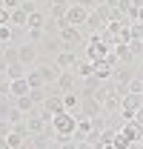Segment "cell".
<instances>
[{
    "mask_svg": "<svg viewBox=\"0 0 143 149\" xmlns=\"http://www.w3.org/2000/svg\"><path fill=\"white\" fill-rule=\"evenodd\" d=\"M74 72H77V77H92V74H94V63H92V60H80V63L74 66Z\"/></svg>",
    "mask_w": 143,
    "mask_h": 149,
    "instance_id": "22",
    "label": "cell"
},
{
    "mask_svg": "<svg viewBox=\"0 0 143 149\" xmlns=\"http://www.w3.org/2000/svg\"><path fill=\"white\" fill-rule=\"evenodd\" d=\"M49 126L54 129L57 138H72L74 129H77V115L74 112H57V115H52V123Z\"/></svg>",
    "mask_w": 143,
    "mask_h": 149,
    "instance_id": "1",
    "label": "cell"
},
{
    "mask_svg": "<svg viewBox=\"0 0 143 149\" xmlns=\"http://www.w3.org/2000/svg\"><path fill=\"white\" fill-rule=\"evenodd\" d=\"M0 55L6 57L9 63H17V60H20V57H17V46H15V43H6V46H0Z\"/></svg>",
    "mask_w": 143,
    "mask_h": 149,
    "instance_id": "23",
    "label": "cell"
},
{
    "mask_svg": "<svg viewBox=\"0 0 143 149\" xmlns=\"http://www.w3.org/2000/svg\"><path fill=\"white\" fill-rule=\"evenodd\" d=\"M12 26L15 29H26L29 26V12L20 6V9H12Z\"/></svg>",
    "mask_w": 143,
    "mask_h": 149,
    "instance_id": "20",
    "label": "cell"
},
{
    "mask_svg": "<svg viewBox=\"0 0 143 149\" xmlns=\"http://www.w3.org/2000/svg\"><path fill=\"white\" fill-rule=\"evenodd\" d=\"M112 52H115V55H117V66H129V63H132V49H129V43H115V46H112Z\"/></svg>",
    "mask_w": 143,
    "mask_h": 149,
    "instance_id": "13",
    "label": "cell"
},
{
    "mask_svg": "<svg viewBox=\"0 0 143 149\" xmlns=\"http://www.w3.org/2000/svg\"><path fill=\"white\" fill-rule=\"evenodd\" d=\"M3 86H9V77H6V72H0V89Z\"/></svg>",
    "mask_w": 143,
    "mask_h": 149,
    "instance_id": "39",
    "label": "cell"
},
{
    "mask_svg": "<svg viewBox=\"0 0 143 149\" xmlns=\"http://www.w3.org/2000/svg\"><path fill=\"white\" fill-rule=\"evenodd\" d=\"M66 26V20H57V17H46V23H43V32L46 35H60V29Z\"/></svg>",
    "mask_w": 143,
    "mask_h": 149,
    "instance_id": "21",
    "label": "cell"
},
{
    "mask_svg": "<svg viewBox=\"0 0 143 149\" xmlns=\"http://www.w3.org/2000/svg\"><path fill=\"white\" fill-rule=\"evenodd\" d=\"M49 17L63 20V17H66V6H54V3H52V12H49Z\"/></svg>",
    "mask_w": 143,
    "mask_h": 149,
    "instance_id": "34",
    "label": "cell"
},
{
    "mask_svg": "<svg viewBox=\"0 0 143 149\" xmlns=\"http://www.w3.org/2000/svg\"><path fill=\"white\" fill-rule=\"evenodd\" d=\"M29 80L26 77H20V80H9V95L12 97H23V95H29Z\"/></svg>",
    "mask_w": 143,
    "mask_h": 149,
    "instance_id": "16",
    "label": "cell"
},
{
    "mask_svg": "<svg viewBox=\"0 0 143 149\" xmlns=\"http://www.w3.org/2000/svg\"><path fill=\"white\" fill-rule=\"evenodd\" d=\"M6 141H9V149H23V143H26V138H23V135H17V132H12Z\"/></svg>",
    "mask_w": 143,
    "mask_h": 149,
    "instance_id": "29",
    "label": "cell"
},
{
    "mask_svg": "<svg viewBox=\"0 0 143 149\" xmlns=\"http://www.w3.org/2000/svg\"><path fill=\"white\" fill-rule=\"evenodd\" d=\"M74 77H77L74 72H60V77H57V83H54V86L60 89V95H66V92H80V89L74 86Z\"/></svg>",
    "mask_w": 143,
    "mask_h": 149,
    "instance_id": "9",
    "label": "cell"
},
{
    "mask_svg": "<svg viewBox=\"0 0 143 149\" xmlns=\"http://www.w3.org/2000/svg\"><path fill=\"white\" fill-rule=\"evenodd\" d=\"M135 120H137V123H140V126H143V106H140V109H137V112H135Z\"/></svg>",
    "mask_w": 143,
    "mask_h": 149,
    "instance_id": "38",
    "label": "cell"
},
{
    "mask_svg": "<svg viewBox=\"0 0 143 149\" xmlns=\"http://www.w3.org/2000/svg\"><path fill=\"white\" fill-rule=\"evenodd\" d=\"M46 17H49V15H43V12H35V15H29V26H26V29H43Z\"/></svg>",
    "mask_w": 143,
    "mask_h": 149,
    "instance_id": "26",
    "label": "cell"
},
{
    "mask_svg": "<svg viewBox=\"0 0 143 149\" xmlns=\"http://www.w3.org/2000/svg\"><path fill=\"white\" fill-rule=\"evenodd\" d=\"M112 74H115V63H112L109 57H106V60H97V63H94V77H97L100 83H103V80H109Z\"/></svg>",
    "mask_w": 143,
    "mask_h": 149,
    "instance_id": "10",
    "label": "cell"
},
{
    "mask_svg": "<svg viewBox=\"0 0 143 149\" xmlns=\"http://www.w3.org/2000/svg\"><path fill=\"white\" fill-rule=\"evenodd\" d=\"M80 103H83V95L80 92H66L63 95V109L66 112H74V115H77V112H80Z\"/></svg>",
    "mask_w": 143,
    "mask_h": 149,
    "instance_id": "14",
    "label": "cell"
},
{
    "mask_svg": "<svg viewBox=\"0 0 143 149\" xmlns=\"http://www.w3.org/2000/svg\"><path fill=\"white\" fill-rule=\"evenodd\" d=\"M120 132H123V135L132 141V143H143V126L137 123V120H123Z\"/></svg>",
    "mask_w": 143,
    "mask_h": 149,
    "instance_id": "6",
    "label": "cell"
},
{
    "mask_svg": "<svg viewBox=\"0 0 143 149\" xmlns=\"http://www.w3.org/2000/svg\"><path fill=\"white\" fill-rule=\"evenodd\" d=\"M66 26H86V20H89V9H83V6H77V3H72L69 9H66Z\"/></svg>",
    "mask_w": 143,
    "mask_h": 149,
    "instance_id": "3",
    "label": "cell"
},
{
    "mask_svg": "<svg viewBox=\"0 0 143 149\" xmlns=\"http://www.w3.org/2000/svg\"><path fill=\"white\" fill-rule=\"evenodd\" d=\"M43 37H46V32H43V29H29V43H40Z\"/></svg>",
    "mask_w": 143,
    "mask_h": 149,
    "instance_id": "33",
    "label": "cell"
},
{
    "mask_svg": "<svg viewBox=\"0 0 143 149\" xmlns=\"http://www.w3.org/2000/svg\"><path fill=\"white\" fill-rule=\"evenodd\" d=\"M43 49H46V52H52V55L57 57L60 52H63V49H66V46H63L60 35H46V37H43Z\"/></svg>",
    "mask_w": 143,
    "mask_h": 149,
    "instance_id": "15",
    "label": "cell"
},
{
    "mask_svg": "<svg viewBox=\"0 0 143 149\" xmlns=\"http://www.w3.org/2000/svg\"><path fill=\"white\" fill-rule=\"evenodd\" d=\"M140 89H143V77H132V83L126 86V95L132 92V95H140Z\"/></svg>",
    "mask_w": 143,
    "mask_h": 149,
    "instance_id": "30",
    "label": "cell"
},
{
    "mask_svg": "<svg viewBox=\"0 0 143 149\" xmlns=\"http://www.w3.org/2000/svg\"><path fill=\"white\" fill-rule=\"evenodd\" d=\"M37 74H40V77H43V83H57V77H60V66H57V63H40V66H37Z\"/></svg>",
    "mask_w": 143,
    "mask_h": 149,
    "instance_id": "8",
    "label": "cell"
},
{
    "mask_svg": "<svg viewBox=\"0 0 143 149\" xmlns=\"http://www.w3.org/2000/svg\"><path fill=\"white\" fill-rule=\"evenodd\" d=\"M129 49H132V55H143V43L137 40V37H135V40L129 43Z\"/></svg>",
    "mask_w": 143,
    "mask_h": 149,
    "instance_id": "35",
    "label": "cell"
},
{
    "mask_svg": "<svg viewBox=\"0 0 143 149\" xmlns=\"http://www.w3.org/2000/svg\"><path fill=\"white\" fill-rule=\"evenodd\" d=\"M6 66H9V60H6V57L0 55V72H6Z\"/></svg>",
    "mask_w": 143,
    "mask_h": 149,
    "instance_id": "40",
    "label": "cell"
},
{
    "mask_svg": "<svg viewBox=\"0 0 143 149\" xmlns=\"http://www.w3.org/2000/svg\"><path fill=\"white\" fill-rule=\"evenodd\" d=\"M52 3H54V6H66V9H69V6L74 3V0H52Z\"/></svg>",
    "mask_w": 143,
    "mask_h": 149,
    "instance_id": "37",
    "label": "cell"
},
{
    "mask_svg": "<svg viewBox=\"0 0 143 149\" xmlns=\"http://www.w3.org/2000/svg\"><path fill=\"white\" fill-rule=\"evenodd\" d=\"M83 29H89L92 35H103V32H106V20L100 17L97 12H89V20H86V26H83Z\"/></svg>",
    "mask_w": 143,
    "mask_h": 149,
    "instance_id": "11",
    "label": "cell"
},
{
    "mask_svg": "<svg viewBox=\"0 0 143 149\" xmlns=\"http://www.w3.org/2000/svg\"><path fill=\"white\" fill-rule=\"evenodd\" d=\"M43 112H49V115L66 112V109H63V95H52V97H46V100H43Z\"/></svg>",
    "mask_w": 143,
    "mask_h": 149,
    "instance_id": "17",
    "label": "cell"
},
{
    "mask_svg": "<svg viewBox=\"0 0 143 149\" xmlns=\"http://www.w3.org/2000/svg\"><path fill=\"white\" fill-rule=\"evenodd\" d=\"M26 80H29V89H43V86H46V83H43V77L37 74V69L26 74Z\"/></svg>",
    "mask_w": 143,
    "mask_h": 149,
    "instance_id": "27",
    "label": "cell"
},
{
    "mask_svg": "<svg viewBox=\"0 0 143 149\" xmlns=\"http://www.w3.org/2000/svg\"><path fill=\"white\" fill-rule=\"evenodd\" d=\"M0 149H9V141L6 138H0Z\"/></svg>",
    "mask_w": 143,
    "mask_h": 149,
    "instance_id": "42",
    "label": "cell"
},
{
    "mask_svg": "<svg viewBox=\"0 0 143 149\" xmlns=\"http://www.w3.org/2000/svg\"><path fill=\"white\" fill-rule=\"evenodd\" d=\"M109 52H112V46H109L100 35H92V37H89V43H86V60H92V63L106 60Z\"/></svg>",
    "mask_w": 143,
    "mask_h": 149,
    "instance_id": "2",
    "label": "cell"
},
{
    "mask_svg": "<svg viewBox=\"0 0 143 149\" xmlns=\"http://www.w3.org/2000/svg\"><path fill=\"white\" fill-rule=\"evenodd\" d=\"M54 63L60 66V72H74V66L80 63V57L74 55V49H63L60 55L54 57Z\"/></svg>",
    "mask_w": 143,
    "mask_h": 149,
    "instance_id": "5",
    "label": "cell"
},
{
    "mask_svg": "<svg viewBox=\"0 0 143 149\" xmlns=\"http://www.w3.org/2000/svg\"><path fill=\"white\" fill-rule=\"evenodd\" d=\"M26 74H29V66H23L20 60L6 66V77H9V80H20V77H26Z\"/></svg>",
    "mask_w": 143,
    "mask_h": 149,
    "instance_id": "19",
    "label": "cell"
},
{
    "mask_svg": "<svg viewBox=\"0 0 143 149\" xmlns=\"http://www.w3.org/2000/svg\"><path fill=\"white\" fill-rule=\"evenodd\" d=\"M23 3H40V0H23Z\"/></svg>",
    "mask_w": 143,
    "mask_h": 149,
    "instance_id": "43",
    "label": "cell"
},
{
    "mask_svg": "<svg viewBox=\"0 0 143 149\" xmlns=\"http://www.w3.org/2000/svg\"><path fill=\"white\" fill-rule=\"evenodd\" d=\"M12 132H15V123H12V120H3V118H0V138H9Z\"/></svg>",
    "mask_w": 143,
    "mask_h": 149,
    "instance_id": "32",
    "label": "cell"
},
{
    "mask_svg": "<svg viewBox=\"0 0 143 149\" xmlns=\"http://www.w3.org/2000/svg\"><path fill=\"white\" fill-rule=\"evenodd\" d=\"M15 106H17L23 115H29V112L35 109V103H32V97H29V95H23V97H15Z\"/></svg>",
    "mask_w": 143,
    "mask_h": 149,
    "instance_id": "25",
    "label": "cell"
},
{
    "mask_svg": "<svg viewBox=\"0 0 143 149\" xmlns=\"http://www.w3.org/2000/svg\"><path fill=\"white\" fill-rule=\"evenodd\" d=\"M43 3H46V0H43ZM49 3H52V0H49Z\"/></svg>",
    "mask_w": 143,
    "mask_h": 149,
    "instance_id": "44",
    "label": "cell"
},
{
    "mask_svg": "<svg viewBox=\"0 0 143 149\" xmlns=\"http://www.w3.org/2000/svg\"><path fill=\"white\" fill-rule=\"evenodd\" d=\"M112 143H115V149H129V146H132V141H129L120 129L115 132V141H112Z\"/></svg>",
    "mask_w": 143,
    "mask_h": 149,
    "instance_id": "28",
    "label": "cell"
},
{
    "mask_svg": "<svg viewBox=\"0 0 143 149\" xmlns=\"http://www.w3.org/2000/svg\"><path fill=\"white\" fill-rule=\"evenodd\" d=\"M135 23H143V6L137 9V20H135Z\"/></svg>",
    "mask_w": 143,
    "mask_h": 149,
    "instance_id": "41",
    "label": "cell"
},
{
    "mask_svg": "<svg viewBox=\"0 0 143 149\" xmlns=\"http://www.w3.org/2000/svg\"><path fill=\"white\" fill-rule=\"evenodd\" d=\"M17 57H20L23 66H32V63L37 60V46H35V43H29V40L20 43V46H17Z\"/></svg>",
    "mask_w": 143,
    "mask_h": 149,
    "instance_id": "7",
    "label": "cell"
},
{
    "mask_svg": "<svg viewBox=\"0 0 143 149\" xmlns=\"http://www.w3.org/2000/svg\"><path fill=\"white\" fill-rule=\"evenodd\" d=\"M80 109H83V112H80L83 118H97L103 106H100V100H97V97H83V103H80Z\"/></svg>",
    "mask_w": 143,
    "mask_h": 149,
    "instance_id": "12",
    "label": "cell"
},
{
    "mask_svg": "<svg viewBox=\"0 0 143 149\" xmlns=\"http://www.w3.org/2000/svg\"><path fill=\"white\" fill-rule=\"evenodd\" d=\"M60 40H63L66 49H74V46L83 43V32H80L77 26H63V29H60Z\"/></svg>",
    "mask_w": 143,
    "mask_h": 149,
    "instance_id": "4",
    "label": "cell"
},
{
    "mask_svg": "<svg viewBox=\"0 0 143 149\" xmlns=\"http://www.w3.org/2000/svg\"><path fill=\"white\" fill-rule=\"evenodd\" d=\"M29 97H32V103H35V106H43L46 92H43V89H32V92H29Z\"/></svg>",
    "mask_w": 143,
    "mask_h": 149,
    "instance_id": "31",
    "label": "cell"
},
{
    "mask_svg": "<svg viewBox=\"0 0 143 149\" xmlns=\"http://www.w3.org/2000/svg\"><path fill=\"white\" fill-rule=\"evenodd\" d=\"M17 32H20V29H15V26H0V46H6V43H12Z\"/></svg>",
    "mask_w": 143,
    "mask_h": 149,
    "instance_id": "24",
    "label": "cell"
},
{
    "mask_svg": "<svg viewBox=\"0 0 143 149\" xmlns=\"http://www.w3.org/2000/svg\"><path fill=\"white\" fill-rule=\"evenodd\" d=\"M100 3H106V0H100Z\"/></svg>",
    "mask_w": 143,
    "mask_h": 149,
    "instance_id": "45",
    "label": "cell"
},
{
    "mask_svg": "<svg viewBox=\"0 0 143 149\" xmlns=\"http://www.w3.org/2000/svg\"><path fill=\"white\" fill-rule=\"evenodd\" d=\"M3 6L12 12V9H20V6H23V0H3Z\"/></svg>",
    "mask_w": 143,
    "mask_h": 149,
    "instance_id": "36",
    "label": "cell"
},
{
    "mask_svg": "<svg viewBox=\"0 0 143 149\" xmlns=\"http://www.w3.org/2000/svg\"><path fill=\"white\" fill-rule=\"evenodd\" d=\"M140 95H143V89H140Z\"/></svg>",
    "mask_w": 143,
    "mask_h": 149,
    "instance_id": "46",
    "label": "cell"
},
{
    "mask_svg": "<svg viewBox=\"0 0 143 149\" xmlns=\"http://www.w3.org/2000/svg\"><path fill=\"white\" fill-rule=\"evenodd\" d=\"M115 77H117V86H129L132 77H137V74L132 72V66H115Z\"/></svg>",
    "mask_w": 143,
    "mask_h": 149,
    "instance_id": "18",
    "label": "cell"
}]
</instances>
